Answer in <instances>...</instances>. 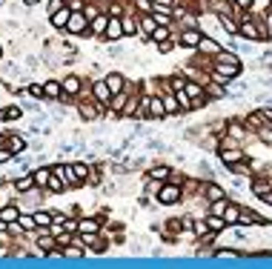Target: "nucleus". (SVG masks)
Returning <instances> with one entry per match:
<instances>
[{"mask_svg":"<svg viewBox=\"0 0 272 269\" xmlns=\"http://www.w3.org/2000/svg\"><path fill=\"white\" fill-rule=\"evenodd\" d=\"M92 97L95 101L100 103V106H103V109H109V106H112V89L106 86V80H98V83H95L92 86Z\"/></svg>","mask_w":272,"mask_h":269,"instance_id":"1","label":"nucleus"},{"mask_svg":"<svg viewBox=\"0 0 272 269\" xmlns=\"http://www.w3.org/2000/svg\"><path fill=\"white\" fill-rule=\"evenodd\" d=\"M86 29H89V17H86L83 12H72L69 23H66V32H69V35H83Z\"/></svg>","mask_w":272,"mask_h":269,"instance_id":"2","label":"nucleus"},{"mask_svg":"<svg viewBox=\"0 0 272 269\" xmlns=\"http://www.w3.org/2000/svg\"><path fill=\"white\" fill-rule=\"evenodd\" d=\"M157 201H161V204H178L180 201V186L178 183H166V186H161V192H157Z\"/></svg>","mask_w":272,"mask_h":269,"instance_id":"3","label":"nucleus"},{"mask_svg":"<svg viewBox=\"0 0 272 269\" xmlns=\"http://www.w3.org/2000/svg\"><path fill=\"white\" fill-rule=\"evenodd\" d=\"M241 35L250 37V40H264V37H261V29H258V23H255V17H250V15L241 17Z\"/></svg>","mask_w":272,"mask_h":269,"instance_id":"4","label":"nucleus"},{"mask_svg":"<svg viewBox=\"0 0 272 269\" xmlns=\"http://www.w3.org/2000/svg\"><path fill=\"white\" fill-rule=\"evenodd\" d=\"M186 95L192 97V103H207V86L198 80H186Z\"/></svg>","mask_w":272,"mask_h":269,"instance_id":"5","label":"nucleus"},{"mask_svg":"<svg viewBox=\"0 0 272 269\" xmlns=\"http://www.w3.org/2000/svg\"><path fill=\"white\" fill-rule=\"evenodd\" d=\"M103 80H106V86L112 89V95H118V92H126V78H123L121 72H109Z\"/></svg>","mask_w":272,"mask_h":269,"instance_id":"6","label":"nucleus"},{"mask_svg":"<svg viewBox=\"0 0 272 269\" xmlns=\"http://www.w3.org/2000/svg\"><path fill=\"white\" fill-rule=\"evenodd\" d=\"M200 37H203V35H200L198 29H184V32H180L178 40H180V46H186V49H198Z\"/></svg>","mask_w":272,"mask_h":269,"instance_id":"7","label":"nucleus"},{"mask_svg":"<svg viewBox=\"0 0 272 269\" xmlns=\"http://www.w3.org/2000/svg\"><path fill=\"white\" fill-rule=\"evenodd\" d=\"M157 26H161V23L155 20V15H141V17H138V29H141L146 37H152V35H155V29H157Z\"/></svg>","mask_w":272,"mask_h":269,"instance_id":"8","label":"nucleus"},{"mask_svg":"<svg viewBox=\"0 0 272 269\" xmlns=\"http://www.w3.org/2000/svg\"><path fill=\"white\" fill-rule=\"evenodd\" d=\"M106 40H121L123 37V20L121 17H109V29H106Z\"/></svg>","mask_w":272,"mask_h":269,"instance_id":"9","label":"nucleus"},{"mask_svg":"<svg viewBox=\"0 0 272 269\" xmlns=\"http://www.w3.org/2000/svg\"><path fill=\"white\" fill-rule=\"evenodd\" d=\"M221 158L226 166H235V163H241V149H235V146H221Z\"/></svg>","mask_w":272,"mask_h":269,"instance_id":"10","label":"nucleus"},{"mask_svg":"<svg viewBox=\"0 0 272 269\" xmlns=\"http://www.w3.org/2000/svg\"><path fill=\"white\" fill-rule=\"evenodd\" d=\"M83 92V83H80L78 75H69V78L63 80V95H80Z\"/></svg>","mask_w":272,"mask_h":269,"instance_id":"11","label":"nucleus"},{"mask_svg":"<svg viewBox=\"0 0 272 269\" xmlns=\"http://www.w3.org/2000/svg\"><path fill=\"white\" fill-rule=\"evenodd\" d=\"M109 29V15H98L95 20H89V32L92 35H106Z\"/></svg>","mask_w":272,"mask_h":269,"instance_id":"12","label":"nucleus"},{"mask_svg":"<svg viewBox=\"0 0 272 269\" xmlns=\"http://www.w3.org/2000/svg\"><path fill=\"white\" fill-rule=\"evenodd\" d=\"M43 97H66L63 95V83H57V80H46V83H43Z\"/></svg>","mask_w":272,"mask_h":269,"instance_id":"13","label":"nucleus"},{"mask_svg":"<svg viewBox=\"0 0 272 269\" xmlns=\"http://www.w3.org/2000/svg\"><path fill=\"white\" fill-rule=\"evenodd\" d=\"M149 115L152 117H164L166 115V106H164V97L161 95H149Z\"/></svg>","mask_w":272,"mask_h":269,"instance_id":"14","label":"nucleus"},{"mask_svg":"<svg viewBox=\"0 0 272 269\" xmlns=\"http://www.w3.org/2000/svg\"><path fill=\"white\" fill-rule=\"evenodd\" d=\"M69 17H72V9H69V6H63L60 12H55V15L49 17V20H52V26H57V29H66Z\"/></svg>","mask_w":272,"mask_h":269,"instance_id":"15","label":"nucleus"},{"mask_svg":"<svg viewBox=\"0 0 272 269\" xmlns=\"http://www.w3.org/2000/svg\"><path fill=\"white\" fill-rule=\"evenodd\" d=\"M55 175H57V178H63V183H66V186H75V183H78V175H75V166H60Z\"/></svg>","mask_w":272,"mask_h":269,"instance_id":"16","label":"nucleus"},{"mask_svg":"<svg viewBox=\"0 0 272 269\" xmlns=\"http://www.w3.org/2000/svg\"><path fill=\"white\" fill-rule=\"evenodd\" d=\"M129 103V92H118V95L112 97V106H109V112H123Z\"/></svg>","mask_w":272,"mask_h":269,"instance_id":"17","label":"nucleus"},{"mask_svg":"<svg viewBox=\"0 0 272 269\" xmlns=\"http://www.w3.org/2000/svg\"><path fill=\"white\" fill-rule=\"evenodd\" d=\"M17 218H20V212L14 209V206H3L0 209V221L3 224H17Z\"/></svg>","mask_w":272,"mask_h":269,"instance_id":"18","label":"nucleus"},{"mask_svg":"<svg viewBox=\"0 0 272 269\" xmlns=\"http://www.w3.org/2000/svg\"><path fill=\"white\" fill-rule=\"evenodd\" d=\"M80 232H83V235H98L100 232V224L95 218H83V221H80Z\"/></svg>","mask_w":272,"mask_h":269,"instance_id":"19","label":"nucleus"},{"mask_svg":"<svg viewBox=\"0 0 272 269\" xmlns=\"http://www.w3.org/2000/svg\"><path fill=\"white\" fill-rule=\"evenodd\" d=\"M198 49H200V52H207V55H218V52H221V46L215 43L212 37H200V43H198Z\"/></svg>","mask_w":272,"mask_h":269,"instance_id":"20","label":"nucleus"},{"mask_svg":"<svg viewBox=\"0 0 272 269\" xmlns=\"http://www.w3.org/2000/svg\"><path fill=\"white\" fill-rule=\"evenodd\" d=\"M164 106H166V115H175L178 112V97H175V92H164Z\"/></svg>","mask_w":272,"mask_h":269,"instance_id":"21","label":"nucleus"},{"mask_svg":"<svg viewBox=\"0 0 272 269\" xmlns=\"http://www.w3.org/2000/svg\"><path fill=\"white\" fill-rule=\"evenodd\" d=\"M223 221H226V224H238V221H241V209H238L235 204H226V209H223Z\"/></svg>","mask_w":272,"mask_h":269,"instance_id":"22","label":"nucleus"},{"mask_svg":"<svg viewBox=\"0 0 272 269\" xmlns=\"http://www.w3.org/2000/svg\"><path fill=\"white\" fill-rule=\"evenodd\" d=\"M215 60H218V63H226V66H241V60H238L232 52H223V49L215 55Z\"/></svg>","mask_w":272,"mask_h":269,"instance_id":"23","label":"nucleus"},{"mask_svg":"<svg viewBox=\"0 0 272 269\" xmlns=\"http://www.w3.org/2000/svg\"><path fill=\"white\" fill-rule=\"evenodd\" d=\"M207 226H209V232H223L226 221H223L221 215H209V218H207Z\"/></svg>","mask_w":272,"mask_h":269,"instance_id":"24","label":"nucleus"},{"mask_svg":"<svg viewBox=\"0 0 272 269\" xmlns=\"http://www.w3.org/2000/svg\"><path fill=\"white\" fill-rule=\"evenodd\" d=\"M175 97H178V106H180L184 112H189V109L195 106V103H192V97L186 95V89H178V92H175Z\"/></svg>","mask_w":272,"mask_h":269,"instance_id":"25","label":"nucleus"},{"mask_svg":"<svg viewBox=\"0 0 272 269\" xmlns=\"http://www.w3.org/2000/svg\"><path fill=\"white\" fill-rule=\"evenodd\" d=\"M221 26L229 32V35H241V23H235L232 17H226V15H221Z\"/></svg>","mask_w":272,"mask_h":269,"instance_id":"26","label":"nucleus"},{"mask_svg":"<svg viewBox=\"0 0 272 269\" xmlns=\"http://www.w3.org/2000/svg\"><path fill=\"white\" fill-rule=\"evenodd\" d=\"M121 20H123V35H138V32H141V29H138V17H121Z\"/></svg>","mask_w":272,"mask_h":269,"instance_id":"27","label":"nucleus"},{"mask_svg":"<svg viewBox=\"0 0 272 269\" xmlns=\"http://www.w3.org/2000/svg\"><path fill=\"white\" fill-rule=\"evenodd\" d=\"M52 175H55L52 169H37V172H35V183H37V186H49Z\"/></svg>","mask_w":272,"mask_h":269,"instance_id":"28","label":"nucleus"},{"mask_svg":"<svg viewBox=\"0 0 272 269\" xmlns=\"http://www.w3.org/2000/svg\"><path fill=\"white\" fill-rule=\"evenodd\" d=\"M17 226H20L23 232H32L37 226V221H35V215H20V218H17Z\"/></svg>","mask_w":272,"mask_h":269,"instance_id":"29","label":"nucleus"},{"mask_svg":"<svg viewBox=\"0 0 272 269\" xmlns=\"http://www.w3.org/2000/svg\"><path fill=\"white\" fill-rule=\"evenodd\" d=\"M226 132H229V138H246V129H243L241 124H238V120H232V124H226Z\"/></svg>","mask_w":272,"mask_h":269,"instance_id":"30","label":"nucleus"},{"mask_svg":"<svg viewBox=\"0 0 272 269\" xmlns=\"http://www.w3.org/2000/svg\"><path fill=\"white\" fill-rule=\"evenodd\" d=\"M35 186V175H26V178H20V181H14V189L17 192H29Z\"/></svg>","mask_w":272,"mask_h":269,"instance_id":"31","label":"nucleus"},{"mask_svg":"<svg viewBox=\"0 0 272 269\" xmlns=\"http://www.w3.org/2000/svg\"><path fill=\"white\" fill-rule=\"evenodd\" d=\"M207 198L212 201V204H218V201H223V189H221V186H215V183H209V186H207Z\"/></svg>","mask_w":272,"mask_h":269,"instance_id":"32","label":"nucleus"},{"mask_svg":"<svg viewBox=\"0 0 272 269\" xmlns=\"http://www.w3.org/2000/svg\"><path fill=\"white\" fill-rule=\"evenodd\" d=\"M152 40H155V43H166V40H169V26H157Z\"/></svg>","mask_w":272,"mask_h":269,"instance_id":"33","label":"nucleus"},{"mask_svg":"<svg viewBox=\"0 0 272 269\" xmlns=\"http://www.w3.org/2000/svg\"><path fill=\"white\" fill-rule=\"evenodd\" d=\"M35 221H37V226H40V229H46V226H52V224H55V218H52L49 212H37V215H35Z\"/></svg>","mask_w":272,"mask_h":269,"instance_id":"34","label":"nucleus"},{"mask_svg":"<svg viewBox=\"0 0 272 269\" xmlns=\"http://www.w3.org/2000/svg\"><path fill=\"white\" fill-rule=\"evenodd\" d=\"M135 6H138L141 15H152V12H155V3H152V0H135Z\"/></svg>","mask_w":272,"mask_h":269,"instance_id":"35","label":"nucleus"},{"mask_svg":"<svg viewBox=\"0 0 272 269\" xmlns=\"http://www.w3.org/2000/svg\"><path fill=\"white\" fill-rule=\"evenodd\" d=\"M238 224H261V218L252 215V212H246V209H241V221H238Z\"/></svg>","mask_w":272,"mask_h":269,"instance_id":"36","label":"nucleus"},{"mask_svg":"<svg viewBox=\"0 0 272 269\" xmlns=\"http://www.w3.org/2000/svg\"><path fill=\"white\" fill-rule=\"evenodd\" d=\"M80 115L92 120V117H98V112H95V106H92V103H80Z\"/></svg>","mask_w":272,"mask_h":269,"instance_id":"37","label":"nucleus"},{"mask_svg":"<svg viewBox=\"0 0 272 269\" xmlns=\"http://www.w3.org/2000/svg\"><path fill=\"white\" fill-rule=\"evenodd\" d=\"M23 146H26V143H23V138H17V135H14V138H9V152H20Z\"/></svg>","mask_w":272,"mask_h":269,"instance_id":"38","label":"nucleus"},{"mask_svg":"<svg viewBox=\"0 0 272 269\" xmlns=\"http://www.w3.org/2000/svg\"><path fill=\"white\" fill-rule=\"evenodd\" d=\"M232 6L241 9V12H250V9L255 6V0H232Z\"/></svg>","mask_w":272,"mask_h":269,"instance_id":"39","label":"nucleus"},{"mask_svg":"<svg viewBox=\"0 0 272 269\" xmlns=\"http://www.w3.org/2000/svg\"><path fill=\"white\" fill-rule=\"evenodd\" d=\"M252 189H255L258 198H264V195H269V192H272V186H269V183H255Z\"/></svg>","mask_w":272,"mask_h":269,"instance_id":"40","label":"nucleus"},{"mask_svg":"<svg viewBox=\"0 0 272 269\" xmlns=\"http://www.w3.org/2000/svg\"><path fill=\"white\" fill-rule=\"evenodd\" d=\"M169 169H166V166H155V169H152V178H157V181H164V178H169Z\"/></svg>","mask_w":272,"mask_h":269,"instance_id":"41","label":"nucleus"},{"mask_svg":"<svg viewBox=\"0 0 272 269\" xmlns=\"http://www.w3.org/2000/svg\"><path fill=\"white\" fill-rule=\"evenodd\" d=\"M49 189H52V192H63V189H66V183H63V181H57V175H52Z\"/></svg>","mask_w":272,"mask_h":269,"instance_id":"42","label":"nucleus"},{"mask_svg":"<svg viewBox=\"0 0 272 269\" xmlns=\"http://www.w3.org/2000/svg\"><path fill=\"white\" fill-rule=\"evenodd\" d=\"M3 117H6V120H14V117H20V109H17V106H9V109H3Z\"/></svg>","mask_w":272,"mask_h":269,"instance_id":"43","label":"nucleus"},{"mask_svg":"<svg viewBox=\"0 0 272 269\" xmlns=\"http://www.w3.org/2000/svg\"><path fill=\"white\" fill-rule=\"evenodd\" d=\"M63 6H66L63 0H49V17L55 15V12H60V9H63Z\"/></svg>","mask_w":272,"mask_h":269,"instance_id":"44","label":"nucleus"},{"mask_svg":"<svg viewBox=\"0 0 272 269\" xmlns=\"http://www.w3.org/2000/svg\"><path fill=\"white\" fill-rule=\"evenodd\" d=\"M75 175H78V181H83L86 175H89V169H86L83 163H75Z\"/></svg>","mask_w":272,"mask_h":269,"instance_id":"45","label":"nucleus"},{"mask_svg":"<svg viewBox=\"0 0 272 269\" xmlns=\"http://www.w3.org/2000/svg\"><path fill=\"white\" fill-rule=\"evenodd\" d=\"M223 209H226V201H218V204L212 206V215H221L223 218Z\"/></svg>","mask_w":272,"mask_h":269,"instance_id":"46","label":"nucleus"},{"mask_svg":"<svg viewBox=\"0 0 272 269\" xmlns=\"http://www.w3.org/2000/svg\"><path fill=\"white\" fill-rule=\"evenodd\" d=\"M37 243H40V247H55V238H49V235H40V240H37Z\"/></svg>","mask_w":272,"mask_h":269,"instance_id":"47","label":"nucleus"},{"mask_svg":"<svg viewBox=\"0 0 272 269\" xmlns=\"http://www.w3.org/2000/svg\"><path fill=\"white\" fill-rule=\"evenodd\" d=\"M83 243L86 247H98L100 240H98V235H83Z\"/></svg>","mask_w":272,"mask_h":269,"instance_id":"48","label":"nucleus"},{"mask_svg":"<svg viewBox=\"0 0 272 269\" xmlns=\"http://www.w3.org/2000/svg\"><path fill=\"white\" fill-rule=\"evenodd\" d=\"M207 89H209V95H215V97L223 95V86H207Z\"/></svg>","mask_w":272,"mask_h":269,"instance_id":"49","label":"nucleus"},{"mask_svg":"<svg viewBox=\"0 0 272 269\" xmlns=\"http://www.w3.org/2000/svg\"><path fill=\"white\" fill-rule=\"evenodd\" d=\"M261 140H264V143H269V146H272V132H269V129H264V132H261Z\"/></svg>","mask_w":272,"mask_h":269,"instance_id":"50","label":"nucleus"},{"mask_svg":"<svg viewBox=\"0 0 272 269\" xmlns=\"http://www.w3.org/2000/svg\"><path fill=\"white\" fill-rule=\"evenodd\" d=\"M157 49L164 52V55H166V52H172V40H166V43H157Z\"/></svg>","mask_w":272,"mask_h":269,"instance_id":"51","label":"nucleus"},{"mask_svg":"<svg viewBox=\"0 0 272 269\" xmlns=\"http://www.w3.org/2000/svg\"><path fill=\"white\" fill-rule=\"evenodd\" d=\"M66 255H69V258H78L80 249H78V247H69V249H66Z\"/></svg>","mask_w":272,"mask_h":269,"instance_id":"52","label":"nucleus"},{"mask_svg":"<svg viewBox=\"0 0 272 269\" xmlns=\"http://www.w3.org/2000/svg\"><path fill=\"white\" fill-rule=\"evenodd\" d=\"M12 158V152H9V149H0V163H3V160H9Z\"/></svg>","mask_w":272,"mask_h":269,"instance_id":"53","label":"nucleus"},{"mask_svg":"<svg viewBox=\"0 0 272 269\" xmlns=\"http://www.w3.org/2000/svg\"><path fill=\"white\" fill-rule=\"evenodd\" d=\"M152 3H155V6H172L175 0H152Z\"/></svg>","mask_w":272,"mask_h":269,"instance_id":"54","label":"nucleus"},{"mask_svg":"<svg viewBox=\"0 0 272 269\" xmlns=\"http://www.w3.org/2000/svg\"><path fill=\"white\" fill-rule=\"evenodd\" d=\"M23 3H26V6H35V3H40V0H23Z\"/></svg>","mask_w":272,"mask_h":269,"instance_id":"55","label":"nucleus"},{"mask_svg":"<svg viewBox=\"0 0 272 269\" xmlns=\"http://www.w3.org/2000/svg\"><path fill=\"white\" fill-rule=\"evenodd\" d=\"M266 12H269V15H272V3H269V9H266Z\"/></svg>","mask_w":272,"mask_h":269,"instance_id":"56","label":"nucleus"}]
</instances>
